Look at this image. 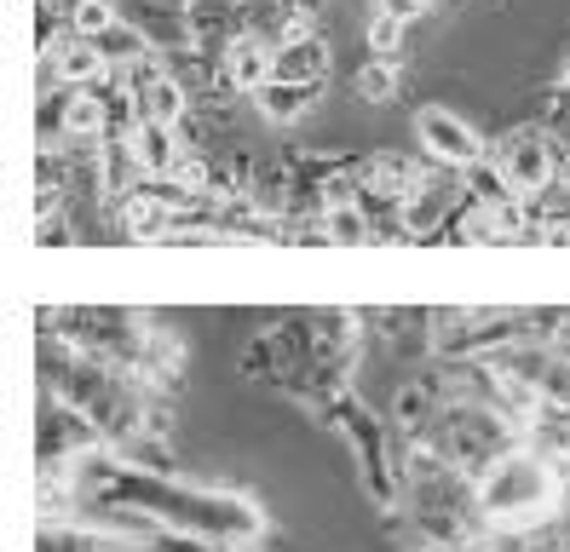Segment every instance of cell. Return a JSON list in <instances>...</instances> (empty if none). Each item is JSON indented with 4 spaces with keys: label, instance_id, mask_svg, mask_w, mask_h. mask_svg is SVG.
Listing matches in <instances>:
<instances>
[{
    "label": "cell",
    "instance_id": "obj_11",
    "mask_svg": "<svg viewBox=\"0 0 570 552\" xmlns=\"http://www.w3.org/2000/svg\"><path fill=\"white\" fill-rule=\"evenodd\" d=\"M116 29V7L110 0H76L70 7V34H81V41H98V34Z\"/></svg>",
    "mask_w": 570,
    "mask_h": 552
},
{
    "label": "cell",
    "instance_id": "obj_16",
    "mask_svg": "<svg viewBox=\"0 0 570 552\" xmlns=\"http://www.w3.org/2000/svg\"><path fill=\"white\" fill-rule=\"evenodd\" d=\"M426 7H432V0H375V12H392V18H404V23H415Z\"/></svg>",
    "mask_w": 570,
    "mask_h": 552
},
{
    "label": "cell",
    "instance_id": "obj_12",
    "mask_svg": "<svg viewBox=\"0 0 570 552\" xmlns=\"http://www.w3.org/2000/svg\"><path fill=\"white\" fill-rule=\"evenodd\" d=\"M323 230H328L334 241H363V236L375 230V225H368V214H363V207L341 201V207H328V214H323Z\"/></svg>",
    "mask_w": 570,
    "mask_h": 552
},
{
    "label": "cell",
    "instance_id": "obj_10",
    "mask_svg": "<svg viewBox=\"0 0 570 552\" xmlns=\"http://www.w3.org/2000/svg\"><path fill=\"white\" fill-rule=\"evenodd\" d=\"M254 103H259L265 121H294L312 103V92L306 87H288V81H265V87H254Z\"/></svg>",
    "mask_w": 570,
    "mask_h": 552
},
{
    "label": "cell",
    "instance_id": "obj_3",
    "mask_svg": "<svg viewBox=\"0 0 570 552\" xmlns=\"http://www.w3.org/2000/svg\"><path fill=\"white\" fill-rule=\"evenodd\" d=\"M490 167H495V179L508 185V196L530 207L542 190L559 185V145L542 127H519V132L501 138V150H495Z\"/></svg>",
    "mask_w": 570,
    "mask_h": 552
},
{
    "label": "cell",
    "instance_id": "obj_17",
    "mask_svg": "<svg viewBox=\"0 0 570 552\" xmlns=\"http://www.w3.org/2000/svg\"><path fill=\"white\" fill-rule=\"evenodd\" d=\"M559 518H564V530H570V483H564V501H559Z\"/></svg>",
    "mask_w": 570,
    "mask_h": 552
},
{
    "label": "cell",
    "instance_id": "obj_2",
    "mask_svg": "<svg viewBox=\"0 0 570 552\" xmlns=\"http://www.w3.org/2000/svg\"><path fill=\"white\" fill-rule=\"evenodd\" d=\"M98 472H105L110 483H121L132 506L156 512L161 524L174 530H190V535H208V541H254L259 535V512L237 495H208V490H185V483H167V477H132L121 466H105L92 461Z\"/></svg>",
    "mask_w": 570,
    "mask_h": 552
},
{
    "label": "cell",
    "instance_id": "obj_9",
    "mask_svg": "<svg viewBox=\"0 0 570 552\" xmlns=\"http://www.w3.org/2000/svg\"><path fill=\"white\" fill-rule=\"evenodd\" d=\"M58 132L63 138H98L105 132V103L92 98V87H63V98H58Z\"/></svg>",
    "mask_w": 570,
    "mask_h": 552
},
{
    "label": "cell",
    "instance_id": "obj_7",
    "mask_svg": "<svg viewBox=\"0 0 570 552\" xmlns=\"http://www.w3.org/2000/svg\"><path fill=\"white\" fill-rule=\"evenodd\" d=\"M323 76H328V47H323V34H312V41L272 47V81H288V87H317Z\"/></svg>",
    "mask_w": 570,
    "mask_h": 552
},
{
    "label": "cell",
    "instance_id": "obj_5",
    "mask_svg": "<svg viewBox=\"0 0 570 552\" xmlns=\"http://www.w3.org/2000/svg\"><path fill=\"white\" fill-rule=\"evenodd\" d=\"M127 92H132V116H139V121L179 127V116H185V92H179L174 76H161L150 58L127 63Z\"/></svg>",
    "mask_w": 570,
    "mask_h": 552
},
{
    "label": "cell",
    "instance_id": "obj_13",
    "mask_svg": "<svg viewBox=\"0 0 570 552\" xmlns=\"http://www.w3.org/2000/svg\"><path fill=\"white\" fill-rule=\"evenodd\" d=\"M404 18L392 12H368V47H375V58H397V47H404Z\"/></svg>",
    "mask_w": 570,
    "mask_h": 552
},
{
    "label": "cell",
    "instance_id": "obj_14",
    "mask_svg": "<svg viewBox=\"0 0 570 552\" xmlns=\"http://www.w3.org/2000/svg\"><path fill=\"white\" fill-rule=\"evenodd\" d=\"M392 87H397V69H392V58H375V63H363V76H357V92L363 98H392Z\"/></svg>",
    "mask_w": 570,
    "mask_h": 552
},
{
    "label": "cell",
    "instance_id": "obj_15",
    "mask_svg": "<svg viewBox=\"0 0 570 552\" xmlns=\"http://www.w3.org/2000/svg\"><path fill=\"white\" fill-rule=\"evenodd\" d=\"M317 34V18L306 12V7H283V23H277V47H288V41H312Z\"/></svg>",
    "mask_w": 570,
    "mask_h": 552
},
{
    "label": "cell",
    "instance_id": "obj_1",
    "mask_svg": "<svg viewBox=\"0 0 570 552\" xmlns=\"http://www.w3.org/2000/svg\"><path fill=\"white\" fill-rule=\"evenodd\" d=\"M564 483H570V461L548 455L535 443H513L501 461H490L479 477H473V501H479V518L484 530H535L559 518V501H564Z\"/></svg>",
    "mask_w": 570,
    "mask_h": 552
},
{
    "label": "cell",
    "instance_id": "obj_6",
    "mask_svg": "<svg viewBox=\"0 0 570 552\" xmlns=\"http://www.w3.org/2000/svg\"><path fill=\"white\" fill-rule=\"evenodd\" d=\"M47 69H52L63 87H76V92L110 76V63H105V52H98V41H81V34H63V41L52 47V58H47Z\"/></svg>",
    "mask_w": 570,
    "mask_h": 552
},
{
    "label": "cell",
    "instance_id": "obj_8",
    "mask_svg": "<svg viewBox=\"0 0 570 552\" xmlns=\"http://www.w3.org/2000/svg\"><path fill=\"white\" fill-rule=\"evenodd\" d=\"M225 76H230V87H243V92L265 87L272 81V47H265L259 34H237V41L225 47Z\"/></svg>",
    "mask_w": 570,
    "mask_h": 552
},
{
    "label": "cell",
    "instance_id": "obj_4",
    "mask_svg": "<svg viewBox=\"0 0 570 552\" xmlns=\"http://www.w3.org/2000/svg\"><path fill=\"white\" fill-rule=\"evenodd\" d=\"M415 138H421V150L450 167V172H466V167H479L484 161V138L473 121H461L455 110H444V103H426V110L415 116Z\"/></svg>",
    "mask_w": 570,
    "mask_h": 552
}]
</instances>
